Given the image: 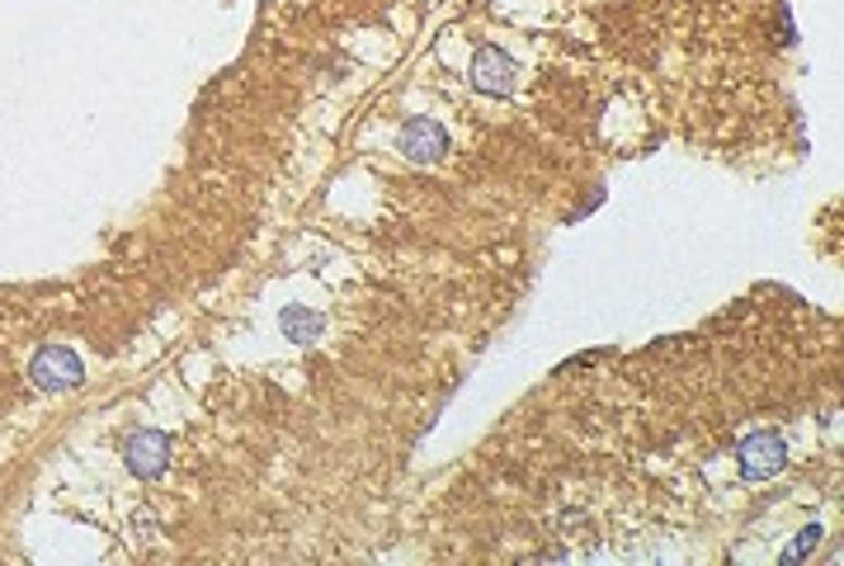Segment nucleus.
<instances>
[{
	"label": "nucleus",
	"instance_id": "nucleus-1",
	"mask_svg": "<svg viewBox=\"0 0 844 566\" xmlns=\"http://www.w3.org/2000/svg\"><path fill=\"white\" fill-rule=\"evenodd\" d=\"M81 378H85L81 359L71 349H62V345L38 349V359L28 364V382H34L38 392H66V387H76Z\"/></svg>",
	"mask_w": 844,
	"mask_h": 566
},
{
	"label": "nucleus",
	"instance_id": "nucleus-2",
	"mask_svg": "<svg viewBox=\"0 0 844 566\" xmlns=\"http://www.w3.org/2000/svg\"><path fill=\"white\" fill-rule=\"evenodd\" d=\"M472 85L486 95H510L514 90V62L500 48H481L472 62Z\"/></svg>",
	"mask_w": 844,
	"mask_h": 566
},
{
	"label": "nucleus",
	"instance_id": "nucleus-3",
	"mask_svg": "<svg viewBox=\"0 0 844 566\" xmlns=\"http://www.w3.org/2000/svg\"><path fill=\"white\" fill-rule=\"evenodd\" d=\"M402 151L411 161H439V156L449 151V133H443L435 119H411L402 127Z\"/></svg>",
	"mask_w": 844,
	"mask_h": 566
},
{
	"label": "nucleus",
	"instance_id": "nucleus-4",
	"mask_svg": "<svg viewBox=\"0 0 844 566\" xmlns=\"http://www.w3.org/2000/svg\"><path fill=\"white\" fill-rule=\"evenodd\" d=\"M127 467H133L137 477H161L166 472V458H170V444L166 434H151V430H137L127 439Z\"/></svg>",
	"mask_w": 844,
	"mask_h": 566
},
{
	"label": "nucleus",
	"instance_id": "nucleus-5",
	"mask_svg": "<svg viewBox=\"0 0 844 566\" xmlns=\"http://www.w3.org/2000/svg\"><path fill=\"white\" fill-rule=\"evenodd\" d=\"M741 463H746L750 477H774L783 463H788V453H783V439L779 434H750L746 444H741Z\"/></svg>",
	"mask_w": 844,
	"mask_h": 566
},
{
	"label": "nucleus",
	"instance_id": "nucleus-6",
	"mask_svg": "<svg viewBox=\"0 0 844 566\" xmlns=\"http://www.w3.org/2000/svg\"><path fill=\"white\" fill-rule=\"evenodd\" d=\"M283 331H289L293 340H317L321 335V317H317V311H303V307H289V311H283Z\"/></svg>",
	"mask_w": 844,
	"mask_h": 566
},
{
	"label": "nucleus",
	"instance_id": "nucleus-7",
	"mask_svg": "<svg viewBox=\"0 0 844 566\" xmlns=\"http://www.w3.org/2000/svg\"><path fill=\"white\" fill-rule=\"evenodd\" d=\"M817 538H821V529H807L803 538H797V543L788 547V562H797V557H807V552H811V543H817Z\"/></svg>",
	"mask_w": 844,
	"mask_h": 566
}]
</instances>
